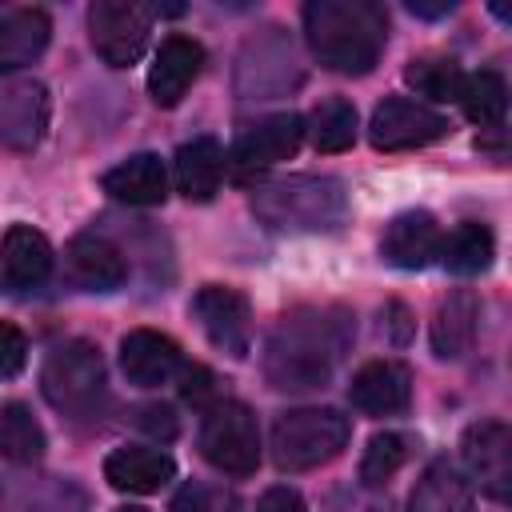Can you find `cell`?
Returning a JSON list of instances; mask_svg holds the SVG:
<instances>
[{"label": "cell", "mask_w": 512, "mask_h": 512, "mask_svg": "<svg viewBox=\"0 0 512 512\" xmlns=\"http://www.w3.org/2000/svg\"><path fill=\"white\" fill-rule=\"evenodd\" d=\"M476 320H480L476 296L468 288L448 292L436 304V316H432V348H436V356L440 360H460L476 340Z\"/></svg>", "instance_id": "7402d4cb"}, {"label": "cell", "mask_w": 512, "mask_h": 512, "mask_svg": "<svg viewBox=\"0 0 512 512\" xmlns=\"http://www.w3.org/2000/svg\"><path fill=\"white\" fill-rule=\"evenodd\" d=\"M356 320L344 308H292L264 340V380L276 392H312L332 380L352 348Z\"/></svg>", "instance_id": "6da1fadb"}, {"label": "cell", "mask_w": 512, "mask_h": 512, "mask_svg": "<svg viewBox=\"0 0 512 512\" xmlns=\"http://www.w3.org/2000/svg\"><path fill=\"white\" fill-rule=\"evenodd\" d=\"M352 424L336 408H296L272 424V460L284 472H308L344 452Z\"/></svg>", "instance_id": "277c9868"}, {"label": "cell", "mask_w": 512, "mask_h": 512, "mask_svg": "<svg viewBox=\"0 0 512 512\" xmlns=\"http://www.w3.org/2000/svg\"><path fill=\"white\" fill-rule=\"evenodd\" d=\"M44 448H48V440H44V428L32 416V408L20 400L0 404V460L36 464L44 456Z\"/></svg>", "instance_id": "d4e9b609"}, {"label": "cell", "mask_w": 512, "mask_h": 512, "mask_svg": "<svg viewBox=\"0 0 512 512\" xmlns=\"http://www.w3.org/2000/svg\"><path fill=\"white\" fill-rule=\"evenodd\" d=\"M440 240H444V232H440L436 216L424 208H412V212H400L388 220V228L380 236V256L392 268L416 272L440 256Z\"/></svg>", "instance_id": "4fadbf2b"}, {"label": "cell", "mask_w": 512, "mask_h": 512, "mask_svg": "<svg viewBox=\"0 0 512 512\" xmlns=\"http://www.w3.org/2000/svg\"><path fill=\"white\" fill-rule=\"evenodd\" d=\"M304 132L312 136L316 152H344L356 140V108L348 100L332 96V100L316 104V112H312V120H308Z\"/></svg>", "instance_id": "83f0119b"}, {"label": "cell", "mask_w": 512, "mask_h": 512, "mask_svg": "<svg viewBox=\"0 0 512 512\" xmlns=\"http://www.w3.org/2000/svg\"><path fill=\"white\" fill-rule=\"evenodd\" d=\"M152 16L132 0H96L88 12V36L104 64L132 68L148 48Z\"/></svg>", "instance_id": "52a82bcc"}, {"label": "cell", "mask_w": 512, "mask_h": 512, "mask_svg": "<svg viewBox=\"0 0 512 512\" xmlns=\"http://www.w3.org/2000/svg\"><path fill=\"white\" fill-rule=\"evenodd\" d=\"M352 408L364 416H396L412 400V372L400 360H368L348 384Z\"/></svg>", "instance_id": "9a60e30c"}, {"label": "cell", "mask_w": 512, "mask_h": 512, "mask_svg": "<svg viewBox=\"0 0 512 512\" xmlns=\"http://www.w3.org/2000/svg\"><path fill=\"white\" fill-rule=\"evenodd\" d=\"M408 8H412L416 16H444V12H452L456 4H452V0H440V4H424V0H412Z\"/></svg>", "instance_id": "d590c367"}, {"label": "cell", "mask_w": 512, "mask_h": 512, "mask_svg": "<svg viewBox=\"0 0 512 512\" xmlns=\"http://www.w3.org/2000/svg\"><path fill=\"white\" fill-rule=\"evenodd\" d=\"M48 128V92L36 80L0 84V148L28 152Z\"/></svg>", "instance_id": "7c38bea8"}, {"label": "cell", "mask_w": 512, "mask_h": 512, "mask_svg": "<svg viewBox=\"0 0 512 512\" xmlns=\"http://www.w3.org/2000/svg\"><path fill=\"white\" fill-rule=\"evenodd\" d=\"M116 512H148V508H132V504H128V508H116Z\"/></svg>", "instance_id": "8d00e7d4"}, {"label": "cell", "mask_w": 512, "mask_h": 512, "mask_svg": "<svg viewBox=\"0 0 512 512\" xmlns=\"http://www.w3.org/2000/svg\"><path fill=\"white\" fill-rule=\"evenodd\" d=\"M492 256H496V240H492L488 224H476V220H464L460 228H452L440 240V264L452 276H476L492 264Z\"/></svg>", "instance_id": "484cf974"}, {"label": "cell", "mask_w": 512, "mask_h": 512, "mask_svg": "<svg viewBox=\"0 0 512 512\" xmlns=\"http://www.w3.org/2000/svg\"><path fill=\"white\" fill-rule=\"evenodd\" d=\"M192 316L200 320L212 348L228 352L232 360H244L252 352V308L248 300L228 284H204L192 296Z\"/></svg>", "instance_id": "9c48e42d"}, {"label": "cell", "mask_w": 512, "mask_h": 512, "mask_svg": "<svg viewBox=\"0 0 512 512\" xmlns=\"http://www.w3.org/2000/svg\"><path fill=\"white\" fill-rule=\"evenodd\" d=\"M104 360L100 348L92 340H64L48 352L44 372H40V388L48 396V404L64 416H88L100 408L104 400Z\"/></svg>", "instance_id": "5b68a950"}, {"label": "cell", "mask_w": 512, "mask_h": 512, "mask_svg": "<svg viewBox=\"0 0 512 512\" xmlns=\"http://www.w3.org/2000/svg\"><path fill=\"white\" fill-rule=\"evenodd\" d=\"M252 212L272 232H336L348 216V192L336 176H280L252 192Z\"/></svg>", "instance_id": "3957f363"}, {"label": "cell", "mask_w": 512, "mask_h": 512, "mask_svg": "<svg viewBox=\"0 0 512 512\" xmlns=\"http://www.w3.org/2000/svg\"><path fill=\"white\" fill-rule=\"evenodd\" d=\"M180 380H184V396L192 400V404H204L208 400V392H212V376L204 372V368H180Z\"/></svg>", "instance_id": "d6a6232c"}, {"label": "cell", "mask_w": 512, "mask_h": 512, "mask_svg": "<svg viewBox=\"0 0 512 512\" xmlns=\"http://www.w3.org/2000/svg\"><path fill=\"white\" fill-rule=\"evenodd\" d=\"M120 368H124L128 384H136V388H160V384H168V380L180 376L184 356H180V344L172 336L152 332V328H132L120 340Z\"/></svg>", "instance_id": "5bb4252c"}, {"label": "cell", "mask_w": 512, "mask_h": 512, "mask_svg": "<svg viewBox=\"0 0 512 512\" xmlns=\"http://www.w3.org/2000/svg\"><path fill=\"white\" fill-rule=\"evenodd\" d=\"M404 80L428 100H456L464 88V72L452 56H420L404 68Z\"/></svg>", "instance_id": "f546056e"}, {"label": "cell", "mask_w": 512, "mask_h": 512, "mask_svg": "<svg viewBox=\"0 0 512 512\" xmlns=\"http://www.w3.org/2000/svg\"><path fill=\"white\" fill-rule=\"evenodd\" d=\"M52 36V20L44 8H16L0 16V72L32 64Z\"/></svg>", "instance_id": "603a6c76"}, {"label": "cell", "mask_w": 512, "mask_h": 512, "mask_svg": "<svg viewBox=\"0 0 512 512\" xmlns=\"http://www.w3.org/2000/svg\"><path fill=\"white\" fill-rule=\"evenodd\" d=\"M100 188L120 200V204H132V208H156L168 200V168L160 156L152 152H136L128 160H120L116 168L104 172Z\"/></svg>", "instance_id": "d6986e66"}, {"label": "cell", "mask_w": 512, "mask_h": 512, "mask_svg": "<svg viewBox=\"0 0 512 512\" xmlns=\"http://www.w3.org/2000/svg\"><path fill=\"white\" fill-rule=\"evenodd\" d=\"M300 144H304V120L296 112H276V116L244 128L240 140L232 144V156L224 164H232V172L240 180H248L256 172H264V168L296 156Z\"/></svg>", "instance_id": "30bf717a"}, {"label": "cell", "mask_w": 512, "mask_h": 512, "mask_svg": "<svg viewBox=\"0 0 512 512\" xmlns=\"http://www.w3.org/2000/svg\"><path fill=\"white\" fill-rule=\"evenodd\" d=\"M408 456H412V436H404V432H376L368 440L364 456H360V484H368V488L388 484L408 464Z\"/></svg>", "instance_id": "f1b7e54d"}, {"label": "cell", "mask_w": 512, "mask_h": 512, "mask_svg": "<svg viewBox=\"0 0 512 512\" xmlns=\"http://www.w3.org/2000/svg\"><path fill=\"white\" fill-rule=\"evenodd\" d=\"M304 32L324 68L364 76L388 44V16L376 0H312L304 4Z\"/></svg>", "instance_id": "7a4b0ae2"}, {"label": "cell", "mask_w": 512, "mask_h": 512, "mask_svg": "<svg viewBox=\"0 0 512 512\" xmlns=\"http://www.w3.org/2000/svg\"><path fill=\"white\" fill-rule=\"evenodd\" d=\"M172 512H212L208 492H204L200 484H184V488H180V496L172 500Z\"/></svg>", "instance_id": "e575fe53"}, {"label": "cell", "mask_w": 512, "mask_h": 512, "mask_svg": "<svg viewBox=\"0 0 512 512\" xmlns=\"http://www.w3.org/2000/svg\"><path fill=\"white\" fill-rule=\"evenodd\" d=\"M200 452L228 476H252L260 464V428L248 404L212 400L200 420Z\"/></svg>", "instance_id": "8992f818"}, {"label": "cell", "mask_w": 512, "mask_h": 512, "mask_svg": "<svg viewBox=\"0 0 512 512\" xmlns=\"http://www.w3.org/2000/svg\"><path fill=\"white\" fill-rule=\"evenodd\" d=\"M172 176H176V188L184 200H196V204L212 200L224 180V148L212 136H196V140L180 144L176 160H172Z\"/></svg>", "instance_id": "44dd1931"}, {"label": "cell", "mask_w": 512, "mask_h": 512, "mask_svg": "<svg viewBox=\"0 0 512 512\" xmlns=\"http://www.w3.org/2000/svg\"><path fill=\"white\" fill-rule=\"evenodd\" d=\"M28 364V340L16 324L0 320V380H12Z\"/></svg>", "instance_id": "4dcf8cb0"}, {"label": "cell", "mask_w": 512, "mask_h": 512, "mask_svg": "<svg viewBox=\"0 0 512 512\" xmlns=\"http://www.w3.org/2000/svg\"><path fill=\"white\" fill-rule=\"evenodd\" d=\"M64 260H68L72 280H76L80 288H88V292H116V288H124V280H128V260H124V252H120L108 236H100V232H80V236H72Z\"/></svg>", "instance_id": "e0dca14e"}, {"label": "cell", "mask_w": 512, "mask_h": 512, "mask_svg": "<svg viewBox=\"0 0 512 512\" xmlns=\"http://www.w3.org/2000/svg\"><path fill=\"white\" fill-rule=\"evenodd\" d=\"M256 512H308V504H304V496H300L296 488L276 484V488H268V492L256 500Z\"/></svg>", "instance_id": "1f68e13d"}, {"label": "cell", "mask_w": 512, "mask_h": 512, "mask_svg": "<svg viewBox=\"0 0 512 512\" xmlns=\"http://www.w3.org/2000/svg\"><path fill=\"white\" fill-rule=\"evenodd\" d=\"M448 132V120L428 108L424 100L412 96H388L376 104L368 120V140L380 152H404V148H424Z\"/></svg>", "instance_id": "ba28073f"}, {"label": "cell", "mask_w": 512, "mask_h": 512, "mask_svg": "<svg viewBox=\"0 0 512 512\" xmlns=\"http://www.w3.org/2000/svg\"><path fill=\"white\" fill-rule=\"evenodd\" d=\"M460 456L468 476L492 496V500H508L512 496V432L504 420H480L464 432L460 440Z\"/></svg>", "instance_id": "8fae6325"}, {"label": "cell", "mask_w": 512, "mask_h": 512, "mask_svg": "<svg viewBox=\"0 0 512 512\" xmlns=\"http://www.w3.org/2000/svg\"><path fill=\"white\" fill-rule=\"evenodd\" d=\"M172 476H176V460H172L164 448L128 444V448H116V452L104 460V480H108L116 492H128V496L160 492Z\"/></svg>", "instance_id": "ac0fdd59"}, {"label": "cell", "mask_w": 512, "mask_h": 512, "mask_svg": "<svg viewBox=\"0 0 512 512\" xmlns=\"http://www.w3.org/2000/svg\"><path fill=\"white\" fill-rule=\"evenodd\" d=\"M140 416H144L140 424H144L152 436H164V440L176 436V416H172V408H144Z\"/></svg>", "instance_id": "836d02e7"}, {"label": "cell", "mask_w": 512, "mask_h": 512, "mask_svg": "<svg viewBox=\"0 0 512 512\" xmlns=\"http://www.w3.org/2000/svg\"><path fill=\"white\" fill-rule=\"evenodd\" d=\"M204 68V48L192 40V36H168L156 56H152V68H148V96L160 104V108H172L184 100V92L196 84Z\"/></svg>", "instance_id": "2e32d148"}, {"label": "cell", "mask_w": 512, "mask_h": 512, "mask_svg": "<svg viewBox=\"0 0 512 512\" xmlns=\"http://www.w3.org/2000/svg\"><path fill=\"white\" fill-rule=\"evenodd\" d=\"M408 512H476L472 484L448 460H436L420 472V480L408 496Z\"/></svg>", "instance_id": "cb8c5ba5"}, {"label": "cell", "mask_w": 512, "mask_h": 512, "mask_svg": "<svg viewBox=\"0 0 512 512\" xmlns=\"http://www.w3.org/2000/svg\"><path fill=\"white\" fill-rule=\"evenodd\" d=\"M460 108L472 124L480 128H496L504 120V108H508V84L500 72L492 68H480L472 76H464V88H460Z\"/></svg>", "instance_id": "4316f807"}, {"label": "cell", "mask_w": 512, "mask_h": 512, "mask_svg": "<svg viewBox=\"0 0 512 512\" xmlns=\"http://www.w3.org/2000/svg\"><path fill=\"white\" fill-rule=\"evenodd\" d=\"M0 264H4V280L12 292H32L52 272V244L44 240V232H36L28 224H12L4 232Z\"/></svg>", "instance_id": "ffe728a7"}]
</instances>
